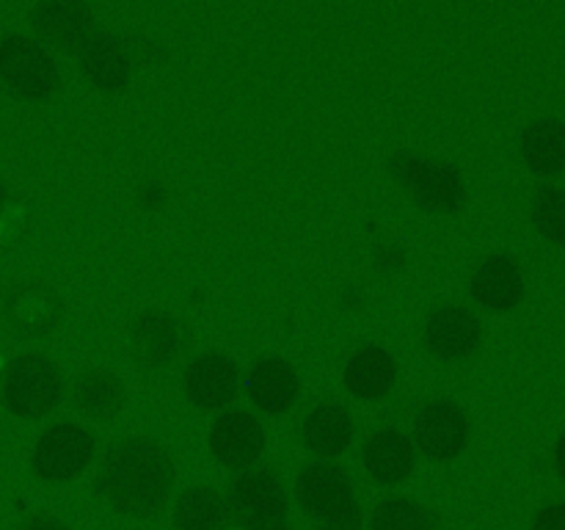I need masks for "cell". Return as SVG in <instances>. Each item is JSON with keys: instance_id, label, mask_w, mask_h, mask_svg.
I'll return each mask as SVG.
<instances>
[{"instance_id": "f546056e", "label": "cell", "mask_w": 565, "mask_h": 530, "mask_svg": "<svg viewBox=\"0 0 565 530\" xmlns=\"http://www.w3.org/2000/svg\"><path fill=\"white\" fill-rule=\"evenodd\" d=\"M6 199H9V193H6V186H3V182H0V210H3Z\"/></svg>"}, {"instance_id": "603a6c76", "label": "cell", "mask_w": 565, "mask_h": 530, "mask_svg": "<svg viewBox=\"0 0 565 530\" xmlns=\"http://www.w3.org/2000/svg\"><path fill=\"white\" fill-rule=\"evenodd\" d=\"M522 158L530 171L544 177H555L565 171V125L561 119H535L524 127Z\"/></svg>"}, {"instance_id": "ba28073f", "label": "cell", "mask_w": 565, "mask_h": 530, "mask_svg": "<svg viewBox=\"0 0 565 530\" xmlns=\"http://www.w3.org/2000/svg\"><path fill=\"white\" fill-rule=\"evenodd\" d=\"M292 491H296V502L303 508V513L318 522H331V519L362 511L353 475L342 464L323 462V458L303 464L301 473L296 475Z\"/></svg>"}, {"instance_id": "4dcf8cb0", "label": "cell", "mask_w": 565, "mask_h": 530, "mask_svg": "<svg viewBox=\"0 0 565 530\" xmlns=\"http://www.w3.org/2000/svg\"><path fill=\"white\" fill-rule=\"evenodd\" d=\"M268 530H296V528H292V524H287V522H281V524H276V528H268Z\"/></svg>"}, {"instance_id": "8992f818", "label": "cell", "mask_w": 565, "mask_h": 530, "mask_svg": "<svg viewBox=\"0 0 565 530\" xmlns=\"http://www.w3.org/2000/svg\"><path fill=\"white\" fill-rule=\"evenodd\" d=\"M472 420L461 403L450 398H428L414 409L412 442L417 453L436 464H450L469 447Z\"/></svg>"}, {"instance_id": "2e32d148", "label": "cell", "mask_w": 565, "mask_h": 530, "mask_svg": "<svg viewBox=\"0 0 565 530\" xmlns=\"http://www.w3.org/2000/svg\"><path fill=\"white\" fill-rule=\"evenodd\" d=\"M77 70L99 92L119 94L132 83L136 61H132V53L125 44V39L116 36V33H97L77 53Z\"/></svg>"}, {"instance_id": "52a82bcc", "label": "cell", "mask_w": 565, "mask_h": 530, "mask_svg": "<svg viewBox=\"0 0 565 530\" xmlns=\"http://www.w3.org/2000/svg\"><path fill=\"white\" fill-rule=\"evenodd\" d=\"M390 171L428 213H456L467 202V188L456 166L417 152H397L390 160Z\"/></svg>"}, {"instance_id": "6da1fadb", "label": "cell", "mask_w": 565, "mask_h": 530, "mask_svg": "<svg viewBox=\"0 0 565 530\" xmlns=\"http://www.w3.org/2000/svg\"><path fill=\"white\" fill-rule=\"evenodd\" d=\"M177 469L169 451L147 436H127L105 451L94 491L130 519H152L169 506Z\"/></svg>"}, {"instance_id": "30bf717a", "label": "cell", "mask_w": 565, "mask_h": 530, "mask_svg": "<svg viewBox=\"0 0 565 530\" xmlns=\"http://www.w3.org/2000/svg\"><path fill=\"white\" fill-rule=\"evenodd\" d=\"M182 390L199 412H226L243 392V370L221 351H204L188 362Z\"/></svg>"}, {"instance_id": "f1b7e54d", "label": "cell", "mask_w": 565, "mask_h": 530, "mask_svg": "<svg viewBox=\"0 0 565 530\" xmlns=\"http://www.w3.org/2000/svg\"><path fill=\"white\" fill-rule=\"evenodd\" d=\"M555 469H557V475L565 480V434L557 439V445H555Z\"/></svg>"}, {"instance_id": "8fae6325", "label": "cell", "mask_w": 565, "mask_h": 530, "mask_svg": "<svg viewBox=\"0 0 565 530\" xmlns=\"http://www.w3.org/2000/svg\"><path fill=\"white\" fill-rule=\"evenodd\" d=\"M36 42L58 53H81L97 36V17L81 0H44L31 11Z\"/></svg>"}, {"instance_id": "7402d4cb", "label": "cell", "mask_w": 565, "mask_h": 530, "mask_svg": "<svg viewBox=\"0 0 565 530\" xmlns=\"http://www.w3.org/2000/svg\"><path fill=\"white\" fill-rule=\"evenodd\" d=\"M174 530H230L232 513L226 495L213 486H188L171 511Z\"/></svg>"}, {"instance_id": "ffe728a7", "label": "cell", "mask_w": 565, "mask_h": 530, "mask_svg": "<svg viewBox=\"0 0 565 530\" xmlns=\"http://www.w3.org/2000/svg\"><path fill=\"white\" fill-rule=\"evenodd\" d=\"M72 406L94 423H110L127 406V390L114 370L88 368L72 384Z\"/></svg>"}, {"instance_id": "e0dca14e", "label": "cell", "mask_w": 565, "mask_h": 530, "mask_svg": "<svg viewBox=\"0 0 565 530\" xmlns=\"http://www.w3.org/2000/svg\"><path fill=\"white\" fill-rule=\"evenodd\" d=\"M353 439H356V420L340 401L315 403L301 423L303 447L323 462L345 456Z\"/></svg>"}, {"instance_id": "9c48e42d", "label": "cell", "mask_w": 565, "mask_h": 530, "mask_svg": "<svg viewBox=\"0 0 565 530\" xmlns=\"http://www.w3.org/2000/svg\"><path fill=\"white\" fill-rule=\"evenodd\" d=\"M210 456L226 469L243 473L248 467H257L268 447V431L263 420L246 409H226L213 420L207 434Z\"/></svg>"}, {"instance_id": "5b68a950", "label": "cell", "mask_w": 565, "mask_h": 530, "mask_svg": "<svg viewBox=\"0 0 565 530\" xmlns=\"http://www.w3.org/2000/svg\"><path fill=\"white\" fill-rule=\"evenodd\" d=\"M97 458V436L81 423H50L31 451L33 475L47 484H70L81 478Z\"/></svg>"}, {"instance_id": "4316f807", "label": "cell", "mask_w": 565, "mask_h": 530, "mask_svg": "<svg viewBox=\"0 0 565 530\" xmlns=\"http://www.w3.org/2000/svg\"><path fill=\"white\" fill-rule=\"evenodd\" d=\"M17 530H70L61 519L50 517V513H33Z\"/></svg>"}, {"instance_id": "5bb4252c", "label": "cell", "mask_w": 565, "mask_h": 530, "mask_svg": "<svg viewBox=\"0 0 565 530\" xmlns=\"http://www.w3.org/2000/svg\"><path fill=\"white\" fill-rule=\"evenodd\" d=\"M524 271L513 254L497 252L480 259L469 279V293L489 312H511L524 301Z\"/></svg>"}, {"instance_id": "484cf974", "label": "cell", "mask_w": 565, "mask_h": 530, "mask_svg": "<svg viewBox=\"0 0 565 530\" xmlns=\"http://www.w3.org/2000/svg\"><path fill=\"white\" fill-rule=\"evenodd\" d=\"M533 530H565V500L541 508L533 519Z\"/></svg>"}, {"instance_id": "d4e9b609", "label": "cell", "mask_w": 565, "mask_h": 530, "mask_svg": "<svg viewBox=\"0 0 565 530\" xmlns=\"http://www.w3.org/2000/svg\"><path fill=\"white\" fill-rule=\"evenodd\" d=\"M533 224L555 246H565V188L546 186L533 199Z\"/></svg>"}, {"instance_id": "277c9868", "label": "cell", "mask_w": 565, "mask_h": 530, "mask_svg": "<svg viewBox=\"0 0 565 530\" xmlns=\"http://www.w3.org/2000/svg\"><path fill=\"white\" fill-rule=\"evenodd\" d=\"M232 522L243 530H268L276 528L290 513V495L274 467H248L232 478L226 491Z\"/></svg>"}, {"instance_id": "3957f363", "label": "cell", "mask_w": 565, "mask_h": 530, "mask_svg": "<svg viewBox=\"0 0 565 530\" xmlns=\"http://www.w3.org/2000/svg\"><path fill=\"white\" fill-rule=\"evenodd\" d=\"M61 66L55 55L25 33L0 36V86L22 103H47L58 94Z\"/></svg>"}, {"instance_id": "7a4b0ae2", "label": "cell", "mask_w": 565, "mask_h": 530, "mask_svg": "<svg viewBox=\"0 0 565 530\" xmlns=\"http://www.w3.org/2000/svg\"><path fill=\"white\" fill-rule=\"evenodd\" d=\"M64 373L47 353L25 351L9 359L0 375L3 406L20 420H42L64 401Z\"/></svg>"}, {"instance_id": "83f0119b", "label": "cell", "mask_w": 565, "mask_h": 530, "mask_svg": "<svg viewBox=\"0 0 565 530\" xmlns=\"http://www.w3.org/2000/svg\"><path fill=\"white\" fill-rule=\"evenodd\" d=\"M315 530H364V513L356 511L351 517L331 519V522H320Z\"/></svg>"}, {"instance_id": "7c38bea8", "label": "cell", "mask_w": 565, "mask_h": 530, "mask_svg": "<svg viewBox=\"0 0 565 530\" xmlns=\"http://www.w3.org/2000/svg\"><path fill=\"white\" fill-rule=\"evenodd\" d=\"M423 342L441 362H463L483 342V324L461 304H439L423 326Z\"/></svg>"}, {"instance_id": "ac0fdd59", "label": "cell", "mask_w": 565, "mask_h": 530, "mask_svg": "<svg viewBox=\"0 0 565 530\" xmlns=\"http://www.w3.org/2000/svg\"><path fill=\"white\" fill-rule=\"evenodd\" d=\"M342 384L359 401H384L397 384V359L384 346H362L348 357Z\"/></svg>"}, {"instance_id": "44dd1931", "label": "cell", "mask_w": 565, "mask_h": 530, "mask_svg": "<svg viewBox=\"0 0 565 530\" xmlns=\"http://www.w3.org/2000/svg\"><path fill=\"white\" fill-rule=\"evenodd\" d=\"M6 318L20 335H47L61 318V301L44 285H14L6 296Z\"/></svg>"}, {"instance_id": "4fadbf2b", "label": "cell", "mask_w": 565, "mask_h": 530, "mask_svg": "<svg viewBox=\"0 0 565 530\" xmlns=\"http://www.w3.org/2000/svg\"><path fill=\"white\" fill-rule=\"evenodd\" d=\"M243 386L254 409L270 417L290 414L301 398V375L292 368V362H287L279 353H265L254 359L248 373L243 375Z\"/></svg>"}, {"instance_id": "9a60e30c", "label": "cell", "mask_w": 565, "mask_h": 530, "mask_svg": "<svg viewBox=\"0 0 565 530\" xmlns=\"http://www.w3.org/2000/svg\"><path fill=\"white\" fill-rule=\"evenodd\" d=\"M362 467L379 486H397L417 469V447L401 428H375L362 442Z\"/></svg>"}, {"instance_id": "cb8c5ba5", "label": "cell", "mask_w": 565, "mask_h": 530, "mask_svg": "<svg viewBox=\"0 0 565 530\" xmlns=\"http://www.w3.org/2000/svg\"><path fill=\"white\" fill-rule=\"evenodd\" d=\"M370 530H439V517L414 497L392 495L373 508Z\"/></svg>"}, {"instance_id": "d6986e66", "label": "cell", "mask_w": 565, "mask_h": 530, "mask_svg": "<svg viewBox=\"0 0 565 530\" xmlns=\"http://www.w3.org/2000/svg\"><path fill=\"white\" fill-rule=\"evenodd\" d=\"M130 346L143 368H166L180 357L182 329L177 318H171L163 309H147L132 324Z\"/></svg>"}]
</instances>
